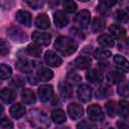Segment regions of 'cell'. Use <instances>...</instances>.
<instances>
[{"mask_svg":"<svg viewBox=\"0 0 129 129\" xmlns=\"http://www.w3.org/2000/svg\"><path fill=\"white\" fill-rule=\"evenodd\" d=\"M24 2L33 9H40L43 7L45 0H24Z\"/></svg>","mask_w":129,"mask_h":129,"instance_id":"74e56055","label":"cell"},{"mask_svg":"<svg viewBox=\"0 0 129 129\" xmlns=\"http://www.w3.org/2000/svg\"><path fill=\"white\" fill-rule=\"evenodd\" d=\"M26 52L29 54V55H32V56H40L41 52H42V49H41V45L34 42V43H29L27 46H26Z\"/></svg>","mask_w":129,"mask_h":129,"instance_id":"4316f807","label":"cell"},{"mask_svg":"<svg viewBox=\"0 0 129 129\" xmlns=\"http://www.w3.org/2000/svg\"><path fill=\"white\" fill-rule=\"evenodd\" d=\"M53 22L56 27L62 28L69 24V17L63 11L57 10L53 13Z\"/></svg>","mask_w":129,"mask_h":129,"instance_id":"8fae6325","label":"cell"},{"mask_svg":"<svg viewBox=\"0 0 129 129\" xmlns=\"http://www.w3.org/2000/svg\"><path fill=\"white\" fill-rule=\"evenodd\" d=\"M58 89H59V94H60L62 99L68 100L72 97L73 91H72L71 84L69 82H61L58 86Z\"/></svg>","mask_w":129,"mask_h":129,"instance_id":"7402d4cb","label":"cell"},{"mask_svg":"<svg viewBox=\"0 0 129 129\" xmlns=\"http://www.w3.org/2000/svg\"><path fill=\"white\" fill-rule=\"evenodd\" d=\"M105 25H106V21L101 18V17H96L94 20H93V24H92V28L95 32H98V31H102L104 28H105Z\"/></svg>","mask_w":129,"mask_h":129,"instance_id":"836d02e7","label":"cell"},{"mask_svg":"<svg viewBox=\"0 0 129 129\" xmlns=\"http://www.w3.org/2000/svg\"><path fill=\"white\" fill-rule=\"evenodd\" d=\"M86 78L89 82L93 84H100L104 80L103 75L97 70H89L86 74Z\"/></svg>","mask_w":129,"mask_h":129,"instance_id":"ffe728a7","label":"cell"},{"mask_svg":"<svg viewBox=\"0 0 129 129\" xmlns=\"http://www.w3.org/2000/svg\"><path fill=\"white\" fill-rule=\"evenodd\" d=\"M12 75V69L5 64V63H2L1 67H0V76H1V79L2 80H6L8 78H10V76Z\"/></svg>","mask_w":129,"mask_h":129,"instance_id":"8d00e7d4","label":"cell"},{"mask_svg":"<svg viewBox=\"0 0 129 129\" xmlns=\"http://www.w3.org/2000/svg\"><path fill=\"white\" fill-rule=\"evenodd\" d=\"M111 94H112L111 87L108 85H102L99 87L98 91L96 92V97L99 99H103V98H107V97L111 96Z\"/></svg>","mask_w":129,"mask_h":129,"instance_id":"f1b7e54d","label":"cell"},{"mask_svg":"<svg viewBox=\"0 0 129 129\" xmlns=\"http://www.w3.org/2000/svg\"><path fill=\"white\" fill-rule=\"evenodd\" d=\"M77 95H78V98L80 101L84 102V103H87L91 100V97H92V89L90 86L88 85H81L78 90H77Z\"/></svg>","mask_w":129,"mask_h":129,"instance_id":"9c48e42d","label":"cell"},{"mask_svg":"<svg viewBox=\"0 0 129 129\" xmlns=\"http://www.w3.org/2000/svg\"><path fill=\"white\" fill-rule=\"evenodd\" d=\"M44 61L49 67H53V68H57L62 63L61 57L52 50H47L44 53Z\"/></svg>","mask_w":129,"mask_h":129,"instance_id":"277c9868","label":"cell"},{"mask_svg":"<svg viewBox=\"0 0 129 129\" xmlns=\"http://www.w3.org/2000/svg\"><path fill=\"white\" fill-rule=\"evenodd\" d=\"M37 93L41 102H48L53 97V88L51 85H42L38 88Z\"/></svg>","mask_w":129,"mask_h":129,"instance_id":"8992f818","label":"cell"},{"mask_svg":"<svg viewBox=\"0 0 129 129\" xmlns=\"http://www.w3.org/2000/svg\"><path fill=\"white\" fill-rule=\"evenodd\" d=\"M81 77L78 75V74H76V73H74V72H71V73H69L68 74V76H67V81L70 83V84H73V85H76V84H79L80 82H81Z\"/></svg>","mask_w":129,"mask_h":129,"instance_id":"f35d334b","label":"cell"},{"mask_svg":"<svg viewBox=\"0 0 129 129\" xmlns=\"http://www.w3.org/2000/svg\"><path fill=\"white\" fill-rule=\"evenodd\" d=\"M79 1H81V2H88V1H90V0H79Z\"/></svg>","mask_w":129,"mask_h":129,"instance_id":"7dc6e473","label":"cell"},{"mask_svg":"<svg viewBox=\"0 0 129 129\" xmlns=\"http://www.w3.org/2000/svg\"><path fill=\"white\" fill-rule=\"evenodd\" d=\"M88 117L92 122H101L104 120L105 115L101 109V107L97 104H92L88 107Z\"/></svg>","mask_w":129,"mask_h":129,"instance_id":"3957f363","label":"cell"},{"mask_svg":"<svg viewBox=\"0 0 129 129\" xmlns=\"http://www.w3.org/2000/svg\"><path fill=\"white\" fill-rule=\"evenodd\" d=\"M0 127L2 129H8V128H13V123L6 117H2L1 122H0Z\"/></svg>","mask_w":129,"mask_h":129,"instance_id":"ab89813d","label":"cell"},{"mask_svg":"<svg viewBox=\"0 0 129 129\" xmlns=\"http://www.w3.org/2000/svg\"><path fill=\"white\" fill-rule=\"evenodd\" d=\"M15 18L20 24L26 27H29L31 25V14L26 10H18L16 12Z\"/></svg>","mask_w":129,"mask_h":129,"instance_id":"4fadbf2b","label":"cell"},{"mask_svg":"<svg viewBox=\"0 0 129 129\" xmlns=\"http://www.w3.org/2000/svg\"><path fill=\"white\" fill-rule=\"evenodd\" d=\"M119 4H120L121 8H123L125 11L129 12V0H120Z\"/></svg>","mask_w":129,"mask_h":129,"instance_id":"ee69618b","label":"cell"},{"mask_svg":"<svg viewBox=\"0 0 129 129\" xmlns=\"http://www.w3.org/2000/svg\"><path fill=\"white\" fill-rule=\"evenodd\" d=\"M118 0H99L98 11L102 14H107L111 7H113Z\"/></svg>","mask_w":129,"mask_h":129,"instance_id":"44dd1931","label":"cell"},{"mask_svg":"<svg viewBox=\"0 0 129 129\" xmlns=\"http://www.w3.org/2000/svg\"><path fill=\"white\" fill-rule=\"evenodd\" d=\"M53 77V73L50 69H48L47 67H43V66H39L36 72V78L38 81L41 82H46L51 80Z\"/></svg>","mask_w":129,"mask_h":129,"instance_id":"7c38bea8","label":"cell"},{"mask_svg":"<svg viewBox=\"0 0 129 129\" xmlns=\"http://www.w3.org/2000/svg\"><path fill=\"white\" fill-rule=\"evenodd\" d=\"M68 113L74 120H78L84 115V108L78 103H72L68 106Z\"/></svg>","mask_w":129,"mask_h":129,"instance_id":"30bf717a","label":"cell"},{"mask_svg":"<svg viewBox=\"0 0 129 129\" xmlns=\"http://www.w3.org/2000/svg\"><path fill=\"white\" fill-rule=\"evenodd\" d=\"M111 55H112V52L105 48H96L94 51L95 58L99 59V60H105V59L109 58Z\"/></svg>","mask_w":129,"mask_h":129,"instance_id":"f546056e","label":"cell"},{"mask_svg":"<svg viewBox=\"0 0 129 129\" xmlns=\"http://www.w3.org/2000/svg\"><path fill=\"white\" fill-rule=\"evenodd\" d=\"M31 38L34 42L46 46L50 43L51 40V35L47 32H40V31H33L31 34Z\"/></svg>","mask_w":129,"mask_h":129,"instance_id":"5b68a950","label":"cell"},{"mask_svg":"<svg viewBox=\"0 0 129 129\" xmlns=\"http://www.w3.org/2000/svg\"><path fill=\"white\" fill-rule=\"evenodd\" d=\"M25 112H26L25 107L20 103L14 104L13 106H11V108L9 110V113H10L11 117L14 118V119H20L21 117L24 116Z\"/></svg>","mask_w":129,"mask_h":129,"instance_id":"e0dca14e","label":"cell"},{"mask_svg":"<svg viewBox=\"0 0 129 129\" xmlns=\"http://www.w3.org/2000/svg\"><path fill=\"white\" fill-rule=\"evenodd\" d=\"M97 41L100 45L104 47H112L114 46V37L109 34H101L98 36Z\"/></svg>","mask_w":129,"mask_h":129,"instance_id":"d4e9b609","label":"cell"},{"mask_svg":"<svg viewBox=\"0 0 129 129\" xmlns=\"http://www.w3.org/2000/svg\"><path fill=\"white\" fill-rule=\"evenodd\" d=\"M91 19V13L88 10H82L80 11L76 17H75V22L78 24L80 28H86L88 27Z\"/></svg>","mask_w":129,"mask_h":129,"instance_id":"52a82bcc","label":"cell"},{"mask_svg":"<svg viewBox=\"0 0 129 129\" xmlns=\"http://www.w3.org/2000/svg\"><path fill=\"white\" fill-rule=\"evenodd\" d=\"M9 52V44L5 39H1V55L4 56Z\"/></svg>","mask_w":129,"mask_h":129,"instance_id":"60d3db41","label":"cell"},{"mask_svg":"<svg viewBox=\"0 0 129 129\" xmlns=\"http://www.w3.org/2000/svg\"><path fill=\"white\" fill-rule=\"evenodd\" d=\"M121 41L119 42V48L120 49H125V48H129V38L126 39H120Z\"/></svg>","mask_w":129,"mask_h":129,"instance_id":"7bdbcfd3","label":"cell"},{"mask_svg":"<svg viewBox=\"0 0 129 129\" xmlns=\"http://www.w3.org/2000/svg\"><path fill=\"white\" fill-rule=\"evenodd\" d=\"M62 7H63L64 11H67V12H69V13H74V12H76V10H77V8H78L76 2L73 1V0H63V1H62Z\"/></svg>","mask_w":129,"mask_h":129,"instance_id":"e575fe53","label":"cell"},{"mask_svg":"<svg viewBox=\"0 0 129 129\" xmlns=\"http://www.w3.org/2000/svg\"><path fill=\"white\" fill-rule=\"evenodd\" d=\"M60 1L61 0H48V6L50 8H54L60 3Z\"/></svg>","mask_w":129,"mask_h":129,"instance_id":"f6af8a7d","label":"cell"},{"mask_svg":"<svg viewBox=\"0 0 129 129\" xmlns=\"http://www.w3.org/2000/svg\"><path fill=\"white\" fill-rule=\"evenodd\" d=\"M117 93L124 98L129 97V83L125 81H121L117 88Z\"/></svg>","mask_w":129,"mask_h":129,"instance_id":"1f68e13d","label":"cell"},{"mask_svg":"<svg viewBox=\"0 0 129 129\" xmlns=\"http://www.w3.org/2000/svg\"><path fill=\"white\" fill-rule=\"evenodd\" d=\"M117 126L118 127H121V128H129V122L124 123V121H119L117 123Z\"/></svg>","mask_w":129,"mask_h":129,"instance_id":"bcb514c9","label":"cell"},{"mask_svg":"<svg viewBox=\"0 0 129 129\" xmlns=\"http://www.w3.org/2000/svg\"><path fill=\"white\" fill-rule=\"evenodd\" d=\"M114 62L119 71L122 73H128L129 72V61L122 55L120 54H115L114 55Z\"/></svg>","mask_w":129,"mask_h":129,"instance_id":"5bb4252c","label":"cell"},{"mask_svg":"<svg viewBox=\"0 0 129 129\" xmlns=\"http://www.w3.org/2000/svg\"><path fill=\"white\" fill-rule=\"evenodd\" d=\"M51 119L54 123L56 124H61L66 121L67 117H66V113L63 110L61 109H56V110H53L51 112Z\"/></svg>","mask_w":129,"mask_h":129,"instance_id":"83f0119b","label":"cell"},{"mask_svg":"<svg viewBox=\"0 0 129 129\" xmlns=\"http://www.w3.org/2000/svg\"><path fill=\"white\" fill-rule=\"evenodd\" d=\"M23 81L20 79V78H18V77H15V78H13L12 79V81L10 82V86H12V87H14V88H21L22 86H23Z\"/></svg>","mask_w":129,"mask_h":129,"instance_id":"b9f144b4","label":"cell"},{"mask_svg":"<svg viewBox=\"0 0 129 129\" xmlns=\"http://www.w3.org/2000/svg\"><path fill=\"white\" fill-rule=\"evenodd\" d=\"M73 67L80 69V70H86L88 68L91 67L92 64V60L90 57L88 56H78L73 62H72Z\"/></svg>","mask_w":129,"mask_h":129,"instance_id":"9a60e30c","label":"cell"},{"mask_svg":"<svg viewBox=\"0 0 129 129\" xmlns=\"http://www.w3.org/2000/svg\"><path fill=\"white\" fill-rule=\"evenodd\" d=\"M113 16H114V19L117 20L120 23H127V22H129V14L126 13L125 11H123V10L115 11Z\"/></svg>","mask_w":129,"mask_h":129,"instance_id":"d6a6232c","label":"cell"},{"mask_svg":"<svg viewBox=\"0 0 129 129\" xmlns=\"http://www.w3.org/2000/svg\"><path fill=\"white\" fill-rule=\"evenodd\" d=\"M29 121L32 125L37 126V127H47V126H49V121L42 112L31 111L30 116H29Z\"/></svg>","mask_w":129,"mask_h":129,"instance_id":"7a4b0ae2","label":"cell"},{"mask_svg":"<svg viewBox=\"0 0 129 129\" xmlns=\"http://www.w3.org/2000/svg\"><path fill=\"white\" fill-rule=\"evenodd\" d=\"M118 113L123 118L129 117V102L127 101H120L118 105Z\"/></svg>","mask_w":129,"mask_h":129,"instance_id":"4dcf8cb0","label":"cell"},{"mask_svg":"<svg viewBox=\"0 0 129 129\" xmlns=\"http://www.w3.org/2000/svg\"><path fill=\"white\" fill-rule=\"evenodd\" d=\"M53 47L62 55L68 56L73 54L74 52H76L77 48H78V44L77 42L68 36H58L53 44Z\"/></svg>","mask_w":129,"mask_h":129,"instance_id":"6da1fadb","label":"cell"},{"mask_svg":"<svg viewBox=\"0 0 129 129\" xmlns=\"http://www.w3.org/2000/svg\"><path fill=\"white\" fill-rule=\"evenodd\" d=\"M7 35L14 41H17V42H23L26 40L27 36L26 34L19 28L17 27H10L7 29Z\"/></svg>","mask_w":129,"mask_h":129,"instance_id":"ba28073f","label":"cell"},{"mask_svg":"<svg viewBox=\"0 0 129 129\" xmlns=\"http://www.w3.org/2000/svg\"><path fill=\"white\" fill-rule=\"evenodd\" d=\"M34 62L26 59V58H19L16 62V68L24 73H30L31 70H33V68L35 67V64H33Z\"/></svg>","mask_w":129,"mask_h":129,"instance_id":"d6986e66","label":"cell"},{"mask_svg":"<svg viewBox=\"0 0 129 129\" xmlns=\"http://www.w3.org/2000/svg\"><path fill=\"white\" fill-rule=\"evenodd\" d=\"M109 31L111 35L116 39H122L126 35V30L123 26L119 24H112L109 27Z\"/></svg>","mask_w":129,"mask_h":129,"instance_id":"ac0fdd59","label":"cell"},{"mask_svg":"<svg viewBox=\"0 0 129 129\" xmlns=\"http://www.w3.org/2000/svg\"><path fill=\"white\" fill-rule=\"evenodd\" d=\"M34 24L39 29H47L50 25V21H49L48 16L45 13H41L36 16L34 20Z\"/></svg>","mask_w":129,"mask_h":129,"instance_id":"2e32d148","label":"cell"},{"mask_svg":"<svg viewBox=\"0 0 129 129\" xmlns=\"http://www.w3.org/2000/svg\"><path fill=\"white\" fill-rule=\"evenodd\" d=\"M107 80L112 84L120 83L124 79V75L121 73V71H111L106 76Z\"/></svg>","mask_w":129,"mask_h":129,"instance_id":"484cf974","label":"cell"},{"mask_svg":"<svg viewBox=\"0 0 129 129\" xmlns=\"http://www.w3.org/2000/svg\"><path fill=\"white\" fill-rule=\"evenodd\" d=\"M0 97H1V100L3 103L9 104V103H12L16 99V93L11 89L6 88V89H3L1 91Z\"/></svg>","mask_w":129,"mask_h":129,"instance_id":"603a6c76","label":"cell"},{"mask_svg":"<svg viewBox=\"0 0 129 129\" xmlns=\"http://www.w3.org/2000/svg\"><path fill=\"white\" fill-rule=\"evenodd\" d=\"M105 111L107 113L108 116L110 117H114L116 115V111H117V108H116V103L114 101H109L106 103L105 105Z\"/></svg>","mask_w":129,"mask_h":129,"instance_id":"d590c367","label":"cell"},{"mask_svg":"<svg viewBox=\"0 0 129 129\" xmlns=\"http://www.w3.org/2000/svg\"><path fill=\"white\" fill-rule=\"evenodd\" d=\"M21 99L22 101L25 103V104H33L35 103L36 101V97H35V94L32 90L30 89H24L22 92H21Z\"/></svg>","mask_w":129,"mask_h":129,"instance_id":"cb8c5ba5","label":"cell"}]
</instances>
